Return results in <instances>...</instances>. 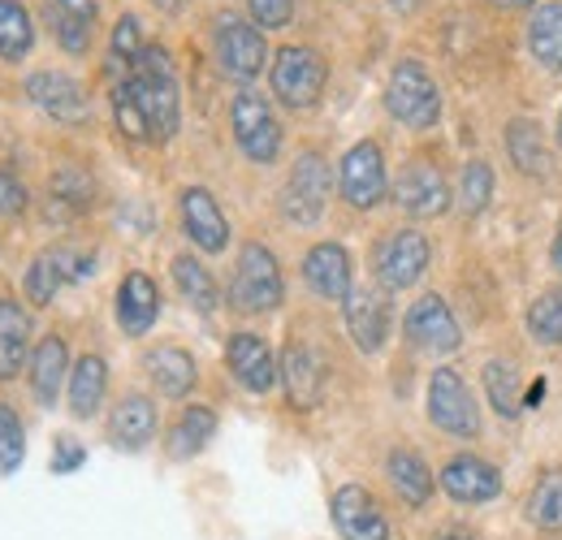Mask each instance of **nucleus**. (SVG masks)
<instances>
[{
    "label": "nucleus",
    "instance_id": "3c124183",
    "mask_svg": "<svg viewBox=\"0 0 562 540\" xmlns=\"http://www.w3.org/2000/svg\"><path fill=\"white\" fill-rule=\"evenodd\" d=\"M390 4H394V9H412L416 0H390Z\"/></svg>",
    "mask_w": 562,
    "mask_h": 540
},
{
    "label": "nucleus",
    "instance_id": "20e7f679",
    "mask_svg": "<svg viewBox=\"0 0 562 540\" xmlns=\"http://www.w3.org/2000/svg\"><path fill=\"white\" fill-rule=\"evenodd\" d=\"M269 82H273V95H278L285 109H312L329 82V66L316 48H303V44H290L273 57L269 69Z\"/></svg>",
    "mask_w": 562,
    "mask_h": 540
},
{
    "label": "nucleus",
    "instance_id": "09e8293b",
    "mask_svg": "<svg viewBox=\"0 0 562 540\" xmlns=\"http://www.w3.org/2000/svg\"><path fill=\"white\" fill-rule=\"evenodd\" d=\"M493 4H502V9H528V4H537V0H493Z\"/></svg>",
    "mask_w": 562,
    "mask_h": 540
},
{
    "label": "nucleus",
    "instance_id": "49530a36",
    "mask_svg": "<svg viewBox=\"0 0 562 540\" xmlns=\"http://www.w3.org/2000/svg\"><path fill=\"white\" fill-rule=\"evenodd\" d=\"M541 398H546V376H537V381L528 385V394H524V410H528V406H541Z\"/></svg>",
    "mask_w": 562,
    "mask_h": 540
},
{
    "label": "nucleus",
    "instance_id": "393cba45",
    "mask_svg": "<svg viewBox=\"0 0 562 540\" xmlns=\"http://www.w3.org/2000/svg\"><path fill=\"white\" fill-rule=\"evenodd\" d=\"M109 437H113L117 450H143L156 437V406L147 403L143 394L122 398L109 415Z\"/></svg>",
    "mask_w": 562,
    "mask_h": 540
},
{
    "label": "nucleus",
    "instance_id": "4be33fe9",
    "mask_svg": "<svg viewBox=\"0 0 562 540\" xmlns=\"http://www.w3.org/2000/svg\"><path fill=\"white\" fill-rule=\"evenodd\" d=\"M160 316V294H156V281L147 272H126L122 290H117V325L131 334V338H143Z\"/></svg>",
    "mask_w": 562,
    "mask_h": 540
},
{
    "label": "nucleus",
    "instance_id": "39448f33",
    "mask_svg": "<svg viewBox=\"0 0 562 540\" xmlns=\"http://www.w3.org/2000/svg\"><path fill=\"white\" fill-rule=\"evenodd\" d=\"M428 419L441 432L463 437V441H472L481 432V410H476L468 385H463V376L454 368H437L428 376Z\"/></svg>",
    "mask_w": 562,
    "mask_h": 540
},
{
    "label": "nucleus",
    "instance_id": "58836bf2",
    "mask_svg": "<svg viewBox=\"0 0 562 540\" xmlns=\"http://www.w3.org/2000/svg\"><path fill=\"white\" fill-rule=\"evenodd\" d=\"M0 341L4 346H22V350L31 341V316H26V307L18 299H4V294H0Z\"/></svg>",
    "mask_w": 562,
    "mask_h": 540
},
{
    "label": "nucleus",
    "instance_id": "aec40b11",
    "mask_svg": "<svg viewBox=\"0 0 562 540\" xmlns=\"http://www.w3.org/2000/svg\"><path fill=\"white\" fill-rule=\"evenodd\" d=\"M441 488L463 506H481V502H493L502 493V472L476 454H459L441 468Z\"/></svg>",
    "mask_w": 562,
    "mask_h": 540
},
{
    "label": "nucleus",
    "instance_id": "f8f14e48",
    "mask_svg": "<svg viewBox=\"0 0 562 540\" xmlns=\"http://www.w3.org/2000/svg\"><path fill=\"white\" fill-rule=\"evenodd\" d=\"M91 269H95L91 256H82V251H74V247H53V251L35 256V265L26 269V299L40 303V307H48L61 285L91 277Z\"/></svg>",
    "mask_w": 562,
    "mask_h": 540
},
{
    "label": "nucleus",
    "instance_id": "4468645a",
    "mask_svg": "<svg viewBox=\"0 0 562 540\" xmlns=\"http://www.w3.org/2000/svg\"><path fill=\"white\" fill-rule=\"evenodd\" d=\"M394 203L412 216H441L450 207V187L432 160H412L394 182Z\"/></svg>",
    "mask_w": 562,
    "mask_h": 540
},
{
    "label": "nucleus",
    "instance_id": "a19ab883",
    "mask_svg": "<svg viewBox=\"0 0 562 540\" xmlns=\"http://www.w3.org/2000/svg\"><path fill=\"white\" fill-rule=\"evenodd\" d=\"M143 48H147V44H143V35H139V18L126 13V18L117 22V31H113V61L131 69L135 61H139Z\"/></svg>",
    "mask_w": 562,
    "mask_h": 540
},
{
    "label": "nucleus",
    "instance_id": "bb28decb",
    "mask_svg": "<svg viewBox=\"0 0 562 540\" xmlns=\"http://www.w3.org/2000/svg\"><path fill=\"white\" fill-rule=\"evenodd\" d=\"M528 53L537 57V66H546L550 74H562V0H546V4L532 9Z\"/></svg>",
    "mask_w": 562,
    "mask_h": 540
},
{
    "label": "nucleus",
    "instance_id": "ea45409f",
    "mask_svg": "<svg viewBox=\"0 0 562 540\" xmlns=\"http://www.w3.org/2000/svg\"><path fill=\"white\" fill-rule=\"evenodd\" d=\"M113 117H117V131H122L126 138H151L147 135V122H143L139 104H135V95H131L126 82L113 87Z\"/></svg>",
    "mask_w": 562,
    "mask_h": 540
},
{
    "label": "nucleus",
    "instance_id": "7ed1b4c3",
    "mask_svg": "<svg viewBox=\"0 0 562 540\" xmlns=\"http://www.w3.org/2000/svg\"><path fill=\"white\" fill-rule=\"evenodd\" d=\"M285 294L281 285L278 256L265 247V243H247L238 251V265H234V281H229V299L238 312H273Z\"/></svg>",
    "mask_w": 562,
    "mask_h": 540
},
{
    "label": "nucleus",
    "instance_id": "ddd939ff",
    "mask_svg": "<svg viewBox=\"0 0 562 540\" xmlns=\"http://www.w3.org/2000/svg\"><path fill=\"white\" fill-rule=\"evenodd\" d=\"M26 95H31L35 109H44L48 117H57V122H66V126L87 122V91H82L78 78L61 74V69H40V74H31V78H26Z\"/></svg>",
    "mask_w": 562,
    "mask_h": 540
},
{
    "label": "nucleus",
    "instance_id": "603ef678",
    "mask_svg": "<svg viewBox=\"0 0 562 540\" xmlns=\"http://www.w3.org/2000/svg\"><path fill=\"white\" fill-rule=\"evenodd\" d=\"M559 143H562V113H559Z\"/></svg>",
    "mask_w": 562,
    "mask_h": 540
},
{
    "label": "nucleus",
    "instance_id": "6ab92c4d",
    "mask_svg": "<svg viewBox=\"0 0 562 540\" xmlns=\"http://www.w3.org/2000/svg\"><path fill=\"white\" fill-rule=\"evenodd\" d=\"M347 334L351 341L363 350V355H376L385 338H390V303L381 299V290H368V285H359L347 294Z\"/></svg>",
    "mask_w": 562,
    "mask_h": 540
},
{
    "label": "nucleus",
    "instance_id": "8fccbe9b",
    "mask_svg": "<svg viewBox=\"0 0 562 540\" xmlns=\"http://www.w3.org/2000/svg\"><path fill=\"white\" fill-rule=\"evenodd\" d=\"M437 540H476V537H472V532H459V528H454V532H441Z\"/></svg>",
    "mask_w": 562,
    "mask_h": 540
},
{
    "label": "nucleus",
    "instance_id": "b1692460",
    "mask_svg": "<svg viewBox=\"0 0 562 540\" xmlns=\"http://www.w3.org/2000/svg\"><path fill=\"white\" fill-rule=\"evenodd\" d=\"M147 376L165 398H187L195 390V359L182 346H156L147 355Z\"/></svg>",
    "mask_w": 562,
    "mask_h": 540
},
{
    "label": "nucleus",
    "instance_id": "a878e982",
    "mask_svg": "<svg viewBox=\"0 0 562 540\" xmlns=\"http://www.w3.org/2000/svg\"><path fill=\"white\" fill-rule=\"evenodd\" d=\"M66 372H70V350L61 338H44L31 350V390L44 406L57 403V394L66 385Z\"/></svg>",
    "mask_w": 562,
    "mask_h": 540
},
{
    "label": "nucleus",
    "instance_id": "f257e3e1",
    "mask_svg": "<svg viewBox=\"0 0 562 540\" xmlns=\"http://www.w3.org/2000/svg\"><path fill=\"white\" fill-rule=\"evenodd\" d=\"M126 87L139 104L143 122H147V135L156 143L178 135V122H182V100H178V74L165 48L147 44L139 53V61L126 69Z\"/></svg>",
    "mask_w": 562,
    "mask_h": 540
},
{
    "label": "nucleus",
    "instance_id": "9d476101",
    "mask_svg": "<svg viewBox=\"0 0 562 540\" xmlns=\"http://www.w3.org/2000/svg\"><path fill=\"white\" fill-rule=\"evenodd\" d=\"M338 182H342V200L351 203V207H359V212H368V207H376V203L385 200V191H390L385 156H381V147L372 138L355 143L351 151L342 156Z\"/></svg>",
    "mask_w": 562,
    "mask_h": 540
},
{
    "label": "nucleus",
    "instance_id": "5701e85b",
    "mask_svg": "<svg viewBox=\"0 0 562 540\" xmlns=\"http://www.w3.org/2000/svg\"><path fill=\"white\" fill-rule=\"evenodd\" d=\"M44 13L53 22V35L66 53H87L91 35H95V0H44Z\"/></svg>",
    "mask_w": 562,
    "mask_h": 540
},
{
    "label": "nucleus",
    "instance_id": "f03ea898",
    "mask_svg": "<svg viewBox=\"0 0 562 540\" xmlns=\"http://www.w3.org/2000/svg\"><path fill=\"white\" fill-rule=\"evenodd\" d=\"M385 109L394 122L412 126V131H432L441 117V91L432 82V74L420 61H398L390 82H385Z\"/></svg>",
    "mask_w": 562,
    "mask_h": 540
},
{
    "label": "nucleus",
    "instance_id": "423d86ee",
    "mask_svg": "<svg viewBox=\"0 0 562 540\" xmlns=\"http://www.w3.org/2000/svg\"><path fill=\"white\" fill-rule=\"evenodd\" d=\"M229 122H234V138H238V147H243L247 160H256V165H273L278 160L281 126L265 95L238 91L234 95V109H229Z\"/></svg>",
    "mask_w": 562,
    "mask_h": 540
},
{
    "label": "nucleus",
    "instance_id": "de8ad7c7",
    "mask_svg": "<svg viewBox=\"0 0 562 540\" xmlns=\"http://www.w3.org/2000/svg\"><path fill=\"white\" fill-rule=\"evenodd\" d=\"M550 260H554V269L562 272V229H559V238H554V251H550Z\"/></svg>",
    "mask_w": 562,
    "mask_h": 540
},
{
    "label": "nucleus",
    "instance_id": "4c0bfd02",
    "mask_svg": "<svg viewBox=\"0 0 562 540\" xmlns=\"http://www.w3.org/2000/svg\"><path fill=\"white\" fill-rule=\"evenodd\" d=\"M26 454V437H22V419L13 415V406L0 403V475L18 472Z\"/></svg>",
    "mask_w": 562,
    "mask_h": 540
},
{
    "label": "nucleus",
    "instance_id": "473e14b6",
    "mask_svg": "<svg viewBox=\"0 0 562 540\" xmlns=\"http://www.w3.org/2000/svg\"><path fill=\"white\" fill-rule=\"evenodd\" d=\"M173 281H178V290L187 294V303H191L195 312H204V316H212V312H216L221 290H216L212 272L204 269L195 256H178V260H173Z\"/></svg>",
    "mask_w": 562,
    "mask_h": 540
},
{
    "label": "nucleus",
    "instance_id": "f704fd0d",
    "mask_svg": "<svg viewBox=\"0 0 562 540\" xmlns=\"http://www.w3.org/2000/svg\"><path fill=\"white\" fill-rule=\"evenodd\" d=\"M35 44V26L26 4L18 0H0V61H22Z\"/></svg>",
    "mask_w": 562,
    "mask_h": 540
},
{
    "label": "nucleus",
    "instance_id": "37998d69",
    "mask_svg": "<svg viewBox=\"0 0 562 540\" xmlns=\"http://www.w3.org/2000/svg\"><path fill=\"white\" fill-rule=\"evenodd\" d=\"M82 459H87V450L74 441V437H57V450H53V472H78L82 468Z\"/></svg>",
    "mask_w": 562,
    "mask_h": 540
},
{
    "label": "nucleus",
    "instance_id": "cd10ccee",
    "mask_svg": "<svg viewBox=\"0 0 562 540\" xmlns=\"http://www.w3.org/2000/svg\"><path fill=\"white\" fill-rule=\"evenodd\" d=\"M506 156L515 160V169L524 178H546L550 173V147H546V135L532 117H515L506 126Z\"/></svg>",
    "mask_w": 562,
    "mask_h": 540
},
{
    "label": "nucleus",
    "instance_id": "f3484780",
    "mask_svg": "<svg viewBox=\"0 0 562 540\" xmlns=\"http://www.w3.org/2000/svg\"><path fill=\"white\" fill-rule=\"evenodd\" d=\"M303 281L316 299H329V303H347L351 294V256L347 247L338 243H316L307 256H303Z\"/></svg>",
    "mask_w": 562,
    "mask_h": 540
},
{
    "label": "nucleus",
    "instance_id": "9b49d317",
    "mask_svg": "<svg viewBox=\"0 0 562 540\" xmlns=\"http://www.w3.org/2000/svg\"><path fill=\"white\" fill-rule=\"evenodd\" d=\"M403 334H407L412 346H420L428 355H450V350H459V341H463L450 303L437 299V294H424V299L412 303V312H407V320H403Z\"/></svg>",
    "mask_w": 562,
    "mask_h": 540
},
{
    "label": "nucleus",
    "instance_id": "c756f323",
    "mask_svg": "<svg viewBox=\"0 0 562 540\" xmlns=\"http://www.w3.org/2000/svg\"><path fill=\"white\" fill-rule=\"evenodd\" d=\"M385 475H390L394 493H398L407 506H424V502L432 497V472H428V463H424L416 450H394V454L385 459Z\"/></svg>",
    "mask_w": 562,
    "mask_h": 540
},
{
    "label": "nucleus",
    "instance_id": "c9c22d12",
    "mask_svg": "<svg viewBox=\"0 0 562 540\" xmlns=\"http://www.w3.org/2000/svg\"><path fill=\"white\" fill-rule=\"evenodd\" d=\"M528 334L541 346H562V290H541L528 303Z\"/></svg>",
    "mask_w": 562,
    "mask_h": 540
},
{
    "label": "nucleus",
    "instance_id": "0eeeda50",
    "mask_svg": "<svg viewBox=\"0 0 562 540\" xmlns=\"http://www.w3.org/2000/svg\"><path fill=\"white\" fill-rule=\"evenodd\" d=\"M212 44H216V61L229 78L238 82H251L260 69H265V31L256 22H243L234 13H221L216 18V31H212Z\"/></svg>",
    "mask_w": 562,
    "mask_h": 540
},
{
    "label": "nucleus",
    "instance_id": "79ce46f5",
    "mask_svg": "<svg viewBox=\"0 0 562 540\" xmlns=\"http://www.w3.org/2000/svg\"><path fill=\"white\" fill-rule=\"evenodd\" d=\"M247 9H251V22L260 31H281L294 18V0H247Z\"/></svg>",
    "mask_w": 562,
    "mask_h": 540
},
{
    "label": "nucleus",
    "instance_id": "e433bc0d",
    "mask_svg": "<svg viewBox=\"0 0 562 540\" xmlns=\"http://www.w3.org/2000/svg\"><path fill=\"white\" fill-rule=\"evenodd\" d=\"M493 200V169L485 160H468L463 178H459V207L463 216H481Z\"/></svg>",
    "mask_w": 562,
    "mask_h": 540
},
{
    "label": "nucleus",
    "instance_id": "c03bdc74",
    "mask_svg": "<svg viewBox=\"0 0 562 540\" xmlns=\"http://www.w3.org/2000/svg\"><path fill=\"white\" fill-rule=\"evenodd\" d=\"M26 207V187L13 173H0V216H18Z\"/></svg>",
    "mask_w": 562,
    "mask_h": 540
},
{
    "label": "nucleus",
    "instance_id": "a18cd8bd",
    "mask_svg": "<svg viewBox=\"0 0 562 540\" xmlns=\"http://www.w3.org/2000/svg\"><path fill=\"white\" fill-rule=\"evenodd\" d=\"M22 359H26L22 346H4V341H0V381H9V376L22 368Z\"/></svg>",
    "mask_w": 562,
    "mask_h": 540
},
{
    "label": "nucleus",
    "instance_id": "864d4df0",
    "mask_svg": "<svg viewBox=\"0 0 562 540\" xmlns=\"http://www.w3.org/2000/svg\"><path fill=\"white\" fill-rule=\"evenodd\" d=\"M156 4H173V0H156Z\"/></svg>",
    "mask_w": 562,
    "mask_h": 540
},
{
    "label": "nucleus",
    "instance_id": "a211bd4d",
    "mask_svg": "<svg viewBox=\"0 0 562 540\" xmlns=\"http://www.w3.org/2000/svg\"><path fill=\"white\" fill-rule=\"evenodd\" d=\"M182 225H187V238L209 256L229 247V221H225L221 203L212 200V191H204V187H187L182 191Z\"/></svg>",
    "mask_w": 562,
    "mask_h": 540
},
{
    "label": "nucleus",
    "instance_id": "c85d7f7f",
    "mask_svg": "<svg viewBox=\"0 0 562 540\" xmlns=\"http://www.w3.org/2000/svg\"><path fill=\"white\" fill-rule=\"evenodd\" d=\"M109 390V368L100 355H82L70 368V410L78 419H91Z\"/></svg>",
    "mask_w": 562,
    "mask_h": 540
},
{
    "label": "nucleus",
    "instance_id": "7c9ffc66",
    "mask_svg": "<svg viewBox=\"0 0 562 540\" xmlns=\"http://www.w3.org/2000/svg\"><path fill=\"white\" fill-rule=\"evenodd\" d=\"M212 437H216V415L209 406H187L178 415V424L169 428V454L173 459H195Z\"/></svg>",
    "mask_w": 562,
    "mask_h": 540
},
{
    "label": "nucleus",
    "instance_id": "2f4dec72",
    "mask_svg": "<svg viewBox=\"0 0 562 540\" xmlns=\"http://www.w3.org/2000/svg\"><path fill=\"white\" fill-rule=\"evenodd\" d=\"M528 524L541 528V532L562 537V468L559 472H546L532 484V493H528Z\"/></svg>",
    "mask_w": 562,
    "mask_h": 540
},
{
    "label": "nucleus",
    "instance_id": "412c9836",
    "mask_svg": "<svg viewBox=\"0 0 562 540\" xmlns=\"http://www.w3.org/2000/svg\"><path fill=\"white\" fill-rule=\"evenodd\" d=\"M281 381H285V394L294 406H316L325 394V363L321 355L307 346V341H290L285 355H281Z\"/></svg>",
    "mask_w": 562,
    "mask_h": 540
},
{
    "label": "nucleus",
    "instance_id": "dca6fc26",
    "mask_svg": "<svg viewBox=\"0 0 562 540\" xmlns=\"http://www.w3.org/2000/svg\"><path fill=\"white\" fill-rule=\"evenodd\" d=\"M225 363H229L234 381L251 394H269L278 385V359H273L269 341L256 334H234L225 346Z\"/></svg>",
    "mask_w": 562,
    "mask_h": 540
},
{
    "label": "nucleus",
    "instance_id": "72a5a7b5",
    "mask_svg": "<svg viewBox=\"0 0 562 540\" xmlns=\"http://www.w3.org/2000/svg\"><path fill=\"white\" fill-rule=\"evenodd\" d=\"M485 394H490V406L502 419H515V415L524 410L519 372H515L510 359H490V363H485Z\"/></svg>",
    "mask_w": 562,
    "mask_h": 540
},
{
    "label": "nucleus",
    "instance_id": "1a4fd4ad",
    "mask_svg": "<svg viewBox=\"0 0 562 540\" xmlns=\"http://www.w3.org/2000/svg\"><path fill=\"white\" fill-rule=\"evenodd\" d=\"M424 269H428V238L420 229H398L376 247V281L390 294L412 290L424 277Z\"/></svg>",
    "mask_w": 562,
    "mask_h": 540
},
{
    "label": "nucleus",
    "instance_id": "6e6552de",
    "mask_svg": "<svg viewBox=\"0 0 562 540\" xmlns=\"http://www.w3.org/2000/svg\"><path fill=\"white\" fill-rule=\"evenodd\" d=\"M329 203V165L316 151H303L290 169V182L281 187V212L294 225H316Z\"/></svg>",
    "mask_w": 562,
    "mask_h": 540
},
{
    "label": "nucleus",
    "instance_id": "2eb2a0df",
    "mask_svg": "<svg viewBox=\"0 0 562 540\" xmlns=\"http://www.w3.org/2000/svg\"><path fill=\"white\" fill-rule=\"evenodd\" d=\"M334 524L342 540H390V524L363 484H342L334 493Z\"/></svg>",
    "mask_w": 562,
    "mask_h": 540
}]
</instances>
